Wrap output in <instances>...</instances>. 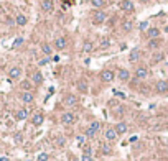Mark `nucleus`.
<instances>
[{
	"label": "nucleus",
	"instance_id": "obj_4",
	"mask_svg": "<svg viewBox=\"0 0 168 161\" xmlns=\"http://www.w3.org/2000/svg\"><path fill=\"white\" fill-rule=\"evenodd\" d=\"M114 77H116V74H114V71H110V69H104L101 72V80L102 82H112Z\"/></svg>",
	"mask_w": 168,
	"mask_h": 161
},
{
	"label": "nucleus",
	"instance_id": "obj_16",
	"mask_svg": "<svg viewBox=\"0 0 168 161\" xmlns=\"http://www.w3.org/2000/svg\"><path fill=\"white\" fill-rule=\"evenodd\" d=\"M117 77L122 80V82H125V80H129L130 79V72L127 71V69H119L117 72Z\"/></svg>",
	"mask_w": 168,
	"mask_h": 161
},
{
	"label": "nucleus",
	"instance_id": "obj_25",
	"mask_svg": "<svg viewBox=\"0 0 168 161\" xmlns=\"http://www.w3.org/2000/svg\"><path fill=\"white\" fill-rule=\"evenodd\" d=\"M109 46H110V39L107 38V36H104V38L101 39V48L102 50H107Z\"/></svg>",
	"mask_w": 168,
	"mask_h": 161
},
{
	"label": "nucleus",
	"instance_id": "obj_1",
	"mask_svg": "<svg viewBox=\"0 0 168 161\" xmlns=\"http://www.w3.org/2000/svg\"><path fill=\"white\" fill-rule=\"evenodd\" d=\"M105 18H107V15H105L104 10H96L92 15V22L94 25H102V23L105 22Z\"/></svg>",
	"mask_w": 168,
	"mask_h": 161
},
{
	"label": "nucleus",
	"instance_id": "obj_6",
	"mask_svg": "<svg viewBox=\"0 0 168 161\" xmlns=\"http://www.w3.org/2000/svg\"><path fill=\"white\" fill-rule=\"evenodd\" d=\"M41 10L45 13H51L53 10H55V3H53V0H43L41 2Z\"/></svg>",
	"mask_w": 168,
	"mask_h": 161
},
{
	"label": "nucleus",
	"instance_id": "obj_22",
	"mask_svg": "<svg viewBox=\"0 0 168 161\" xmlns=\"http://www.w3.org/2000/svg\"><path fill=\"white\" fill-rule=\"evenodd\" d=\"M28 117V110L27 108H20V110H17V114H15V118L17 120H25Z\"/></svg>",
	"mask_w": 168,
	"mask_h": 161
},
{
	"label": "nucleus",
	"instance_id": "obj_9",
	"mask_svg": "<svg viewBox=\"0 0 168 161\" xmlns=\"http://www.w3.org/2000/svg\"><path fill=\"white\" fill-rule=\"evenodd\" d=\"M66 46H68V39L64 38V36L56 38V41H55V48H56V50H66Z\"/></svg>",
	"mask_w": 168,
	"mask_h": 161
},
{
	"label": "nucleus",
	"instance_id": "obj_5",
	"mask_svg": "<svg viewBox=\"0 0 168 161\" xmlns=\"http://www.w3.org/2000/svg\"><path fill=\"white\" fill-rule=\"evenodd\" d=\"M155 91H157L158 94H166L168 92V82L166 80H158V82L155 84Z\"/></svg>",
	"mask_w": 168,
	"mask_h": 161
},
{
	"label": "nucleus",
	"instance_id": "obj_24",
	"mask_svg": "<svg viewBox=\"0 0 168 161\" xmlns=\"http://www.w3.org/2000/svg\"><path fill=\"white\" fill-rule=\"evenodd\" d=\"M41 51H43V53L46 54V56H51V53H53L51 46H50V45H46V43H43V45H41Z\"/></svg>",
	"mask_w": 168,
	"mask_h": 161
},
{
	"label": "nucleus",
	"instance_id": "obj_14",
	"mask_svg": "<svg viewBox=\"0 0 168 161\" xmlns=\"http://www.w3.org/2000/svg\"><path fill=\"white\" fill-rule=\"evenodd\" d=\"M20 76H22V69H20L18 66L12 67V69L9 71V77H10V79H18Z\"/></svg>",
	"mask_w": 168,
	"mask_h": 161
},
{
	"label": "nucleus",
	"instance_id": "obj_34",
	"mask_svg": "<svg viewBox=\"0 0 168 161\" xmlns=\"http://www.w3.org/2000/svg\"><path fill=\"white\" fill-rule=\"evenodd\" d=\"M101 151L104 153V155H110V148L107 145H101Z\"/></svg>",
	"mask_w": 168,
	"mask_h": 161
},
{
	"label": "nucleus",
	"instance_id": "obj_27",
	"mask_svg": "<svg viewBox=\"0 0 168 161\" xmlns=\"http://www.w3.org/2000/svg\"><path fill=\"white\" fill-rule=\"evenodd\" d=\"M158 46H160V43H158V39H157V38L150 39V43H148V48H150V50H157Z\"/></svg>",
	"mask_w": 168,
	"mask_h": 161
},
{
	"label": "nucleus",
	"instance_id": "obj_3",
	"mask_svg": "<svg viewBox=\"0 0 168 161\" xmlns=\"http://www.w3.org/2000/svg\"><path fill=\"white\" fill-rule=\"evenodd\" d=\"M76 122V115L73 114V112H64L63 115H61V123L63 125H71V123Z\"/></svg>",
	"mask_w": 168,
	"mask_h": 161
},
{
	"label": "nucleus",
	"instance_id": "obj_10",
	"mask_svg": "<svg viewBox=\"0 0 168 161\" xmlns=\"http://www.w3.org/2000/svg\"><path fill=\"white\" fill-rule=\"evenodd\" d=\"M43 122H45V117H43L41 112H36V114H35L33 117H31V123H33L35 127H40Z\"/></svg>",
	"mask_w": 168,
	"mask_h": 161
},
{
	"label": "nucleus",
	"instance_id": "obj_20",
	"mask_svg": "<svg viewBox=\"0 0 168 161\" xmlns=\"http://www.w3.org/2000/svg\"><path fill=\"white\" fill-rule=\"evenodd\" d=\"M31 80H33V84H36V86H40V84L43 82V74L40 71H36L33 76H31Z\"/></svg>",
	"mask_w": 168,
	"mask_h": 161
},
{
	"label": "nucleus",
	"instance_id": "obj_39",
	"mask_svg": "<svg viewBox=\"0 0 168 161\" xmlns=\"http://www.w3.org/2000/svg\"><path fill=\"white\" fill-rule=\"evenodd\" d=\"M48 63V59H41V61H40L38 64H40V66H45V64H46Z\"/></svg>",
	"mask_w": 168,
	"mask_h": 161
},
{
	"label": "nucleus",
	"instance_id": "obj_31",
	"mask_svg": "<svg viewBox=\"0 0 168 161\" xmlns=\"http://www.w3.org/2000/svg\"><path fill=\"white\" fill-rule=\"evenodd\" d=\"M38 161H50V155H48V153H40Z\"/></svg>",
	"mask_w": 168,
	"mask_h": 161
},
{
	"label": "nucleus",
	"instance_id": "obj_30",
	"mask_svg": "<svg viewBox=\"0 0 168 161\" xmlns=\"http://www.w3.org/2000/svg\"><path fill=\"white\" fill-rule=\"evenodd\" d=\"M104 0H92V5L96 7V9H102V7H104Z\"/></svg>",
	"mask_w": 168,
	"mask_h": 161
},
{
	"label": "nucleus",
	"instance_id": "obj_35",
	"mask_svg": "<svg viewBox=\"0 0 168 161\" xmlns=\"http://www.w3.org/2000/svg\"><path fill=\"white\" fill-rule=\"evenodd\" d=\"M20 45H23V38H17L13 41V48H18Z\"/></svg>",
	"mask_w": 168,
	"mask_h": 161
},
{
	"label": "nucleus",
	"instance_id": "obj_41",
	"mask_svg": "<svg viewBox=\"0 0 168 161\" xmlns=\"http://www.w3.org/2000/svg\"><path fill=\"white\" fill-rule=\"evenodd\" d=\"M140 2H142V3H148L150 0H140Z\"/></svg>",
	"mask_w": 168,
	"mask_h": 161
},
{
	"label": "nucleus",
	"instance_id": "obj_40",
	"mask_svg": "<svg viewBox=\"0 0 168 161\" xmlns=\"http://www.w3.org/2000/svg\"><path fill=\"white\" fill-rule=\"evenodd\" d=\"M0 161H10V159L7 158V156H2V158H0Z\"/></svg>",
	"mask_w": 168,
	"mask_h": 161
},
{
	"label": "nucleus",
	"instance_id": "obj_12",
	"mask_svg": "<svg viewBox=\"0 0 168 161\" xmlns=\"http://www.w3.org/2000/svg\"><path fill=\"white\" fill-rule=\"evenodd\" d=\"M76 104H77V97H76V95L69 94V95L64 97V105H66V107H74Z\"/></svg>",
	"mask_w": 168,
	"mask_h": 161
},
{
	"label": "nucleus",
	"instance_id": "obj_37",
	"mask_svg": "<svg viewBox=\"0 0 168 161\" xmlns=\"http://www.w3.org/2000/svg\"><path fill=\"white\" fill-rule=\"evenodd\" d=\"M81 161H92V155H83Z\"/></svg>",
	"mask_w": 168,
	"mask_h": 161
},
{
	"label": "nucleus",
	"instance_id": "obj_18",
	"mask_svg": "<svg viewBox=\"0 0 168 161\" xmlns=\"http://www.w3.org/2000/svg\"><path fill=\"white\" fill-rule=\"evenodd\" d=\"M127 123L125 122H119V123H116V132H117V135H122V133H125L127 132Z\"/></svg>",
	"mask_w": 168,
	"mask_h": 161
},
{
	"label": "nucleus",
	"instance_id": "obj_17",
	"mask_svg": "<svg viewBox=\"0 0 168 161\" xmlns=\"http://www.w3.org/2000/svg\"><path fill=\"white\" fill-rule=\"evenodd\" d=\"M15 23H17L18 26H25L27 23H28V18L25 17V15H22V13H18L17 17H15Z\"/></svg>",
	"mask_w": 168,
	"mask_h": 161
},
{
	"label": "nucleus",
	"instance_id": "obj_36",
	"mask_svg": "<svg viewBox=\"0 0 168 161\" xmlns=\"http://www.w3.org/2000/svg\"><path fill=\"white\" fill-rule=\"evenodd\" d=\"M84 140H86V135H81V136H77V145H84Z\"/></svg>",
	"mask_w": 168,
	"mask_h": 161
},
{
	"label": "nucleus",
	"instance_id": "obj_21",
	"mask_svg": "<svg viewBox=\"0 0 168 161\" xmlns=\"http://www.w3.org/2000/svg\"><path fill=\"white\" fill-rule=\"evenodd\" d=\"M147 36H148L150 39L158 38V36H160V30H158V28H148V30H147Z\"/></svg>",
	"mask_w": 168,
	"mask_h": 161
},
{
	"label": "nucleus",
	"instance_id": "obj_8",
	"mask_svg": "<svg viewBox=\"0 0 168 161\" xmlns=\"http://www.w3.org/2000/svg\"><path fill=\"white\" fill-rule=\"evenodd\" d=\"M147 76H148V69H147L145 66H138L137 69H135V77L137 79H145Z\"/></svg>",
	"mask_w": 168,
	"mask_h": 161
},
{
	"label": "nucleus",
	"instance_id": "obj_2",
	"mask_svg": "<svg viewBox=\"0 0 168 161\" xmlns=\"http://www.w3.org/2000/svg\"><path fill=\"white\" fill-rule=\"evenodd\" d=\"M99 128H101V123L99 122H92V123H89V127H88V130H86V136L88 138H92L94 135L99 132Z\"/></svg>",
	"mask_w": 168,
	"mask_h": 161
},
{
	"label": "nucleus",
	"instance_id": "obj_26",
	"mask_svg": "<svg viewBox=\"0 0 168 161\" xmlns=\"http://www.w3.org/2000/svg\"><path fill=\"white\" fill-rule=\"evenodd\" d=\"M55 142H56V146H58V148H63L64 145H66V140H64L63 136H56Z\"/></svg>",
	"mask_w": 168,
	"mask_h": 161
},
{
	"label": "nucleus",
	"instance_id": "obj_29",
	"mask_svg": "<svg viewBox=\"0 0 168 161\" xmlns=\"http://www.w3.org/2000/svg\"><path fill=\"white\" fill-rule=\"evenodd\" d=\"M132 22H124V23H122V30H124V31H130V30H132Z\"/></svg>",
	"mask_w": 168,
	"mask_h": 161
},
{
	"label": "nucleus",
	"instance_id": "obj_7",
	"mask_svg": "<svg viewBox=\"0 0 168 161\" xmlns=\"http://www.w3.org/2000/svg\"><path fill=\"white\" fill-rule=\"evenodd\" d=\"M20 99H22V102L23 104H31L35 100V95L31 94L30 91H23L22 92V95H20Z\"/></svg>",
	"mask_w": 168,
	"mask_h": 161
},
{
	"label": "nucleus",
	"instance_id": "obj_19",
	"mask_svg": "<svg viewBox=\"0 0 168 161\" xmlns=\"http://www.w3.org/2000/svg\"><path fill=\"white\" fill-rule=\"evenodd\" d=\"M76 87H77V91L83 92V94H86V92H88V89H89V86H88V82H86V80H77Z\"/></svg>",
	"mask_w": 168,
	"mask_h": 161
},
{
	"label": "nucleus",
	"instance_id": "obj_38",
	"mask_svg": "<svg viewBox=\"0 0 168 161\" xmlns=\"http://www.w3.org/2000/svg\"><path fill=\"white\" fill-rule=\"evenodd\" d=\"M84 155H92V150H91V148H86V150H84Z\"/></svg>",
	"mask_w": 168,
	"mask_h": 161
},
{
	"label": "nucleus",
	"instance_id": "obj_33",
	"mask_svg": "<svg viewBox=\"0 0 168 161\" xmlns=\"http://www.w3.org/2000/svg\"><path fill=\"white\" fill-rule=\"evenodd\" d=\"M138 30H140V31H147V30H148V22H142L140 25H138Z\"/></svg>",
	"mask_w": 168,
	"mask_h": 161
},
{
	"label": "nucleus",
	"instance_id": "obj_15",
	"mask_svg": "<svg viewBox=\"0 0 168 161\" xmlns=\"http://www.w3.org/2000/svg\"><path fill=\"white\" fill-rule=\"evenodd\" d=\"M138 58H140V51H138L137 48H134V50L129 53V61L130 63H137Z\"/></svg>",
	"mask_w": 168,
	"mask_h": 161
},
{
	"label": "nucleus",
	"instance_id": "obj_11",
	"mask_svg": "<svg viewBox=\"0 0 168 161\" xmlns=\"http://www.w3.org/2000/svg\"><path fill=\"white\" fill-rule=\"evenodd\" d=\"M120 10H124V12H134L135 7H134V3L130 2V0H122V2H120Z\"/></svg>",
	"mask_w": 168,
	"mask_h": 161
},
{
	"label": "nucleus",
	"instance_id": "obj_32",
	"mask_svg": "<svg viewBox=\"0 0 168 161\" xmlns=\"http://www.w3.org/2000/svg\"><path fill=\"white\" fill-rule=\"evenodd\" d=\"M22 89L23 91H30L31 89V82H30V80H23V82H22Z\"/></svg>",
	"mask_w": 168,
	"mask_h": 161
},
{
	"label": "nucleus",
	"instance_id": "obj_28",
	"mask_svg": "<svg viewBox=\"0 0 168 161\" xmlns=\"http://www.w3.org/2000/svg\"><path fill=\"white\" fill-rule=\"evenodd\" d=\"M83 51H84V53H91V51H92V43L91 41H86L84 46H83Z\"/></svg>",
	"mask_w": 168,
	"mask_h": 161
},
{
	"label": "nucleus",
	"instance_id": "obj_13",
	"mask_svg": "<svg viewBox=\"0 0 168 161\" xmlns=\"http://www.w3.org/2000/svg\"><path fill=\"white\" fill-rule=\"evenodd\" d=\"M117 136L119 135H117L116 128H107V130H105V140H107V142H114Z\"/></svg>",
	"mask_w": 168,
	"mask_h": 161
},
{
	"label": "nucleus",
	"instance_id": "obj_23",
	"mask_svg": "<svg viewBox=\"0 0 168 161\" xmlns=\"http://www.w3.org/2000/svg\"><path fill=\"white\" fill-rule=\"evenodd\" d=\"M163 58H165V54H163V53H155L153 56H152V63H153V64L162 63V61H163Z\"/></svg>",
	"mask_w": 168,
	"mask_h": 161
}]
</instances>
